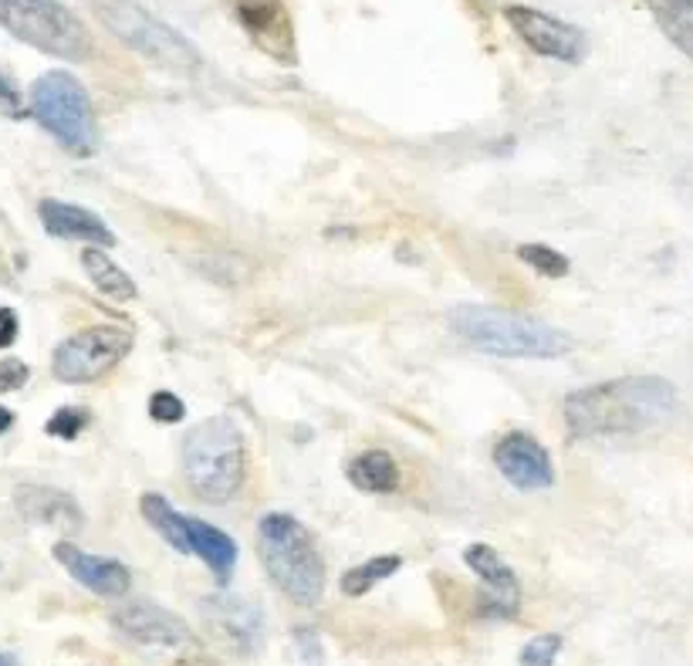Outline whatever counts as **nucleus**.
Wrapping results in <instances>:
<instances>
[{
	"label": "nucleus",
	"instance_id": "1",
	"mask_svg": "<svg viewBox=\"0 0 693 666\" xmlns=\"http://www.w3.org/2000/svg\"><path fill=\"white\" fill-rule=\"evenodd\" d=\"M680 406V392L663 376H620L565 396L562 412L572 437H620L663 427Z\"/></svg>",
	"mask_w": 693,
	"mask_h": 666
},
{
	"label": "nucleus",
	"instance_id": "2",
	"mask_svg": "<svg viewBox=\"0 0 693 666\" xmlns=\"http://www.w3.org/2000/svg\"><path fill=\"white\" fill-rule=\"evenodd\" d=\"M451 328L471 349L501 359H562L572 352V339L562 328L494 305H457Z\"/></svg>",
	"mask_w": 693,
	"mask_h": 666
},
{
	"label": "nucleus",
	"instance_id": "3",
	"mask_svg": "<svg viewBox=\"0 0 693 666\" xmlns=\"http://www.w3.org/2000/svg\"><path fill=\"white\" fill-rule=\"evenodd\" d=\"M257 558L268 578L298 606L311 609L325 596V558L315 535L288 511H268L257 521Z\"/></svg>",
	"mask_w": 693,
	"mask_h": 666
},
{
	"label": "nucleus",
	"instance_id": "4",
	"mask_svg": "<svg viewBox=\"0 0 693 666\" xmlns=\"http://www.w3.org/2000/svg\"><path fill=\"white\" fill-rule=\"evenodd\" d=\"M184 467L194 494L207 505H227L244 487L247 444L230 416L197 424L184 440Z\"/></svg>",
	"mask_w": 693,
	"mask_h": 666
},
{
	"label": "nucleus",
	"instance_id": "5",
	"mask_svg": "<svg viewBox=\"0 0 693 666\" xmlns=\"http://www.w3.org/2000/svg\"><path fill=\"white\" fill-rule=\"evenodd\" d=\"M31 116L51 139L75 159H89L99 149V126L92 99L71 71H44L31 86Z\"/></svg>",
	"mask_w": 693,
	"mask_h": 666
},
{
	"label": "nucleus",
	"instance_id": "6",
	"mask_svg": "<svg viewBox=\"0 0 693 666\" xmlns=\"http://www.w3.org/2000/svg\"><path fill=\"white\" fill-rule=\"evenodd\" d=\"M92 11L122 44H129L152 64L177 74H194L204 68V58L194 48V41H187L177 28L149 14L139 0H92Z\"/></svg>",
	"mask_w": 693,
	"mask_h": 666
},
{
	"label": "nucleus",
	"instance_id": "7",
	"mask_svg": "<svg viewBox=\"0 0 693 666\" xmlns=\"http://www.w3.org/2000/svg\"><path fill=\"white\" fill-rule=\"evenodd\" d=\"M0 28L65 61H89L96 51L92 31L61 0H0Z\"/></svg>",
	"mask_w": 693,
	"mask_h": 666
},
{
	"label": "nucleus",
	"instance_id": "8",
	"mask_svg": "<svg viewBox=\"0 0 693 666\" xmlns=\"http://www.w3.org/2000/svg\"><path fill=\"white\" fill-rule=\"evenodd\" d=\"M129 352H132V331L119 325H92L75 331L71 339H65L55 349L51 369L61 382L85 386L109 376Z\"/></svg>",
	"mask_w": 693,
	"mask_h": 666
},
{
	"label": "nucleus",
	"instance_id": "9",
	"mask_svg": "<svg viewBox=\"0 0 693 666\" xmlns=\"http://www.w3.org/2000/svg\"><path fill=\"white\" fill-rule=\"evenodd\" d=\"M507 24L514 28V34L522 38L535 54H545V58H555V61H582L585 58V31L568 24V21H558L545 11H535V8H525V4H511L504 11Z\"/></svg>",
	"mask_w": 693,
	"mask_h": 666
},
{
	"label": "nucleus",
	"instance_id": "10",
	"mask_svg": "<svg viewBox=\"0 0 693 666\" xmlns=\"http://www.w3.org/2000/svg\"><path fill=\"white\" fill-rule=\"evenodd\" d=\"M494 467L517 490H545L555 484V464L545 444L525 430H511L494 444Z\"/></svg>",
	"mask_w": 693,
	"mask_h": 666
},
{
	"label": "nucleus",
	"instance_id": "11",
	"mask_svg": "<svg viewBox=\"0 0 693 666\" xmlns=\"http://www.w3.org/2000/svg\"><path fill=\"white\" fill-rule=\"evenodd\" d=\"M464 565L484 581V596H481V613L487 619H514L522 613V581H517L514 568L497 555V548L477 541L467 545Z\"/></svg>",
	"mask_w": 693,
	"mask_h": 666
},
{
	"label": "nucleus",
	"instance_id": "12",
	"mask_svg": "<svg viewBox=\"0 0 693 666\" xmlns=\"http://www.w3.org/2000/svg\"><path fill=\"white\" fill-rule=\"evenodd\" d=\"M112 626L129 639V643H139V646H149V649H187L194 646V629L162 606H152V603H132L126 609H119L112 616Z\"/></svg>",
	"mask_w": 693,
	"mask_h": 666
},
{
	"label": "nucleus",
	"instance_id": "13",
	"mask_svg": "<svg viewBox=\"0 0 693 666\" xmlns=\"http://www.w3.org/2000/svg\"><path fill=\"white\" fill-rule=\"evenodd\" d=\"M55 558L65 565V571L78 581V586H85L102 599H119L132 589V571L119 558H102L92 551H81L71 541H58Z\"/></svg>",
	"mask_w": 693,
	"mask_h": 666
},
{
	"label": "nucleus",
	"instance_id": "14",
	"mask_svg": "<svg viewBox=\"0 0 693 666\" xmlns=\"http://www.w3.org/2000/svg\"><path fill=\"white\" fill-rule=\"evenodd\" d=\"M200 609L234 653H254L257 643H261L265 623H261V609L254 603H244L234 596H210L200 603Z\"/></svg>",
	"mask_w": 693,
	"mask_h": 666
},
{
	"label": "nucleus",
	"instance_id": "15",
	"mask_svg": "<svg viewBox=\"0 0 693 666\" xmlns=\"http://www.w3.org/2000/svg\"><path fill=\"white\" fill-rule=\"evenodd\" d=\"M234 8H237V21L257 44L281 61H291L295 34L281 0H234Z\"/></svg>",
	"mask_w": 693,
	"mask_h": 666
},
{
	"label": "nucleus",
	"instance_id": "16",
	"mask_svg": "<svg viewBox=\"0 0 693 666\" xmlns=\"http://www.w3.org/2000/svg\"><path fill=\"white\" fill-rule=\"evenodd\" d=\"M38 217H41V227L58 240H85L92 247H116L119 243L112 227L99 213L65 203V200H41Z\"/></svg>",
	"mask_w": 693,
	"mask_h": 666
},
{
	"label": "nucleus",
	"instance_id": "17",
	"mask_svg": "<svg viewBox=\"0 0 693 666\" xmlns=\"http://www.w3.org/2000/svg\"><path fill=\"white\" fill-rule=\"evenodd\" d=\"M18 511L28 525H41V528H58L65 535H75L81 528V508L71 494L65 490H55V487H38V484H28L18 490Z\"/></svg>",
	"mask_w": 693,
	"mask_h": 666
},
{
	"label": "nucleus",
	"instance_id": "18",
	"mask_svg": "<svg viewBox=\"0 0 693 666\" xmlns=\"http://www.w3.org/2000/svg\"><path fill=\"white\" fill-rule=\"evenodd\" d=\"M190 555H197L220 586H227L230 575H234V565H237V545L227 531L200 521V518H190Z\"/></svg>",
	"mask_w": 693,
	"mask_h": 666
},
{
	"label": "nucleus",
	"instance_id": "19",
	"mask_svg": "<svg viewBox=\"0 0 693 666\" xmlns=\"http://www.w3.org/2000/svg\"><path fill=\"white\" fill-rule=\"evenodd\" d=\"M345 477L366 494H393L399 487V464L389 450H363L345 464Z\"/></svg>",
	"mask_w": 693,
	"mask_h": 666
},
{
	"label": "nucleus",
	"instance_id": "20",
	"mask_svg": "<svg viewBox=\"0 0 693 666\" xmlns=\"http://www.w3.org/2000/svg\"><path fill=\"white\" fill-rule=\"evenodd\" d=\"M139 511L146 518V525L180 555H190V518H184L177 508H172L162 494H142L139 497Z\"/></svg>",
	"mask_w": 693,
	"mask_h": 666
},
{
	"label": "nucleus",
	"instance_id": "21",
	"mask_svg": "<svg viewBox=\"0 0 693 666\" xmlns=\"http://www.w3.org/2000/svg\"><path fill=\"white\" fill-rule=\"evenodd\" d=\"M81 265H85V275L92 278V285L112 298V301H132L139 295L132 275H126L109 255H106V247H85L81 251Z\"/></svg>",
	"mask_w": 693,
	"mask_h": 666
},
{
	"label": "nucleus",
	"instance_id": "22",
	"mask_svg": "<svg viewBox=\"0 0 693 666\" xmlns=\"http://www.w3.org/2000/svg\"><path fill=\"white\" fill-rule=\"evenodd\" d=\"M660 31L693 61V0H643Z\"/></svg>",
	"mask_w": 693,
	"mask_h": 666
},
{
	"label": "nucleus",
	"instance_id": "23",
	"mask_svg": "<svg viewBox=\"0 0 693 666\" xmlns=\"http://www.w3.org/2000/svg\"><path fill=\"white\" fill-rule=\"evenodd\" d=\"M403 568V558L399 555H376V558H366L353 568H345L341 578H338V589L341 596L349 599H359L366 593H373V586H379V581H386L389 575H396Z\"/></svg>",
	"mask_w": 693,
	"mask_h": 666
},
{
	"label": "nucleus",
	"instance_id": "24",
	"mask_svg": "<svg viewBox=\"0 0 693 666\" xmlns=\"http://www.w3.org/2000/svg\"><path fill=\"white\" fill-rule=\"evenodd\" d=\"M517 258H522L528 268H535L538 275H545V278H565L568 268H572L568 258L548 243H522L517 247Z\"/></svg>",
	"mask_w": 693,
	"mask_h": 666
},
{
	"label": "nucleus",
	"instance_id": "25",
	"mask_svg": "<svg viewBox=\"0 0 693 666\" xmlns=\"http://www.w3.org/2000/svg\"><path fill=\"white\" fill-rule=\"evenodd\" d=\"M92 424V412L81 409V406H61L51 420L44 424V434L48 437H58V440H78V434Z\"/></svg>",
	"mask_w": 693,
	"mask_h": 666
},
{
	"label": "nucleus",
	"instance_id": "26",
	"mask_svg": "<svg viewBox=\"0 0 693 666\" xmlns=\"http://www.w3.org/2000/svg\"><path fill=\"white\" fill-rule=\"evenodd\" d=\"M558 653H562V636L558 633H542V636L525 643L522 666H555Z\"/></svg>",
	"mask_w": 693,
	"mask_h": 666
},
{
	"label": "nucleus",
	"instance_id": "27",
	"mask_svg": "<svg viewBox=\"0 0 693 666\" xmlns=\"http://www.w3.org/2000/svg\"><path fill=\"white\" fill-rule=\"evenodd\" d=\"M149 416L156 424H184V416H187V406L177 392H169V389H159L149 396Z\"/></svg>",
	"mask_w": 693,
	"mask_h": 666
},
{
	"label": "nucleus",
	"instance_id": "28",
	"mask_svg": "<svg viewBox=\"0 0 693 666\" xmlns=\"http://www.w3.org/2000/svg\"><path fill=\"white\" fill-rule=\"evenodd\" d=\"M31 379V366L18 356H4L0 359V392H18L24 389Z\"/></svg>",
	"mask_w": 693,
	"mask_h": 666
},
{
	"label": "nucleus",
	"instance_id": "29",
	"mask_svg": "<svg viewBox=\"0 0 693 666\" xmlns=\"http://www.w3.org/2000/svg\"><path fill=\"white\" fill-rule=\"evenodd\" d=\"M0 109H4L8 116H14V119L24 116V102H21L18 89H14V81L4 71H0Z\"/></svg>",
	"mask_w": 693,
	"mask_h": 666
},
{
	"label": "nucleus",
	"instance_id": "30",
	"mask_svg": "<svg viewBox=\"0 0 693 666\" xmlns=\"http://www.w3.org/2000/svg\"><path fill=\"white\" fill-rule=\"evenodd\" d=\"M18 331H21L18 311L0 308V349H11V346L18 342Z\"/></svg>",
	"mask_w": 693,
	"mask_h": 666
},
{
	"label": "nucleus",
	"instance_id": "31",
	"mask_svg": "<svg viewBox=\"0 0 693 666\" xmlns=\"http://www.w3.org/2000/svg\"><path fill=\"white\" fill-rule=\"evenodd\" d=\"M14 420H18V416H14V412H11L8 406H0V437H4V434H8V430L14 427Z\"/></svg>",
	"mask_w": 693,
	"mask_h": 666
},
{
	"label": "nucleus",
	"instance_id": "32",
	"mask_svg": "<svg viewBox=\"0 0 693 666\" xmlns=\"http://www.w3.org/2000/svg\"><path fill=\"white\" fill-rule=\"evenodd\" d=\"M0 666H21V663H18V656H11V653H0Z\"/></svg>",
	"mask_w": 693,
	"mask_h": 666
}]
</instances>
